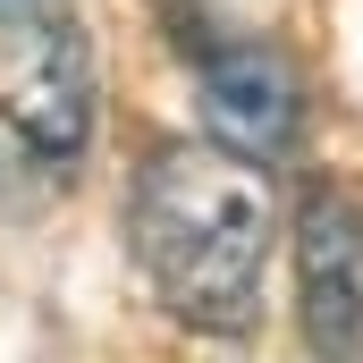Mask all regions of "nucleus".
I'll return each mask as SVG.
<instances>
[{
	"label": "nucleus",
	"mask_w": 363,
	"mask_h": 363,
	"mask_svg": "<svg viewBox=\"0 0 363 363\" xmlns=\"http://www.w3.org/2000/svg\"><path fill=\"white\" fill-rule=\"evenodd\" d=\"M271 245H279V203L262 161H245L211 135L203 144L169 135L144 152V169L127 186V254L178 330L245 338L262 321Z\"/></svg>",
	"instance_id": "nucleus-1"
},
{
	"label": "nucleus",
	"mask_w": 363,
	"mask_h": 363,
	"mask_svg": "<svg viewBox=\"0 0 363 363\" xmlns=\"http://www.w3.org/2000/svg\"><path fill=\"white\" fill-rule=\"evenodd\" d=\"M0 127L26 161L77 178L93 152V43L68 0H34L0 26Z\"/></svg>",
	"instance_id": "nucleus-2"
},
{
	"label": "nucleus",
	"mask_w": 363,
	"mask_h": 363,
	"mask_svg": "<svg viewBox=\"0 0 363 363\" xmlns=\"http://www.w3.org/2000/svg\"><path fill=\"white\" fill-rule=\"evenodd\" d=\"M194 85H203V127L211 144L245 152V161H287L304 135V77L287 68V51L262 34H211L194 51Z\"/></svg>",
	"instance_id": "nucleus-3"
},
{
	"label": "nucleus",
	"mask_w": 363,
	"mask_h": 363,
	"mask_svg": "<svg viewBox=\"0 0 363 363\" xmlns=\"http://www.w3.org/2000/svg\"><path fill=\"white\" fill-rule=\"evenodd\" d=\"M287 237H296V330L313 363H363V203L313 186Z\"/></svg>",
	"instance_id": "nucleus-4"
},
{
	"label": "nucleus",
	"mask_w": 363,
	"mask_h": 363,
	"mask_svg": "<svg viewBox=\"0 0 363 363\" xmlns=\"http://www.w3.org/2000/svg\"><path fill=\"white\" fill-rule=\"evenodd\" d=\"M17 9H34V0H0V26H9V17H17Z\"/></svg>",
	"instance_id": "nucleus-5"
}]
</instances>
